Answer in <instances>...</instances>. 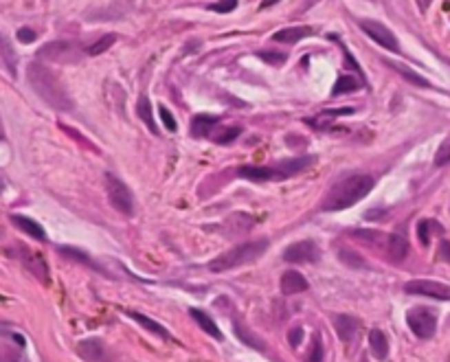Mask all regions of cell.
I'll return each instance as SVG.
<instances>
[{
    "label": "cell",
    "mask_w": 450,
    "mask_h": 362,
    "mask_svg": "<svg viewBox=\"0 0 450 362\" xmlns=\"http://www.w3.org/2000/svg\"><path fill=\"white\" fill-rule=\"evenodd\" d=\"M27 79L31 83V88L35 90V94H38L44 103H49L51 108H55V110H60V112L73 110V99H70L68 90L62 86L60 77H57L51 68H46L40 62H31L27 66Z\"/></svg>",
    "instance_id": "cell-1"
},
{
    "label": "cell",
    "mask_w": 450,
    "mask_h": 362,
    "mask_svg": "<svg viewBox=\"0 0 450 362\" xmlns=\"http://www.w3.org/2000/svg\"><path fill=\"white\" fill-rule=\"evenodd\" d=\"M374 185H376L374 178L367 176V174H354L349 178H342V180H338V183L325 193L321 209L323 211L349 209L356 202H360L367 196V193H371Z\"/></svg>",
    "instance_id": "cell-2"
},
{
    "label": "cell",
    "mask_w": 450,
    "mask_h": 362,
    "mask_svg": "<svg viewBox=\"0 0 450 362\" xmlns=\"http://www.w3.org/2000/svg\"><path fill=\"white\" fill-rule=\"evenodd\" d=\"M314 163H316L314 156H299V159H290L272 165H242L238 167V176L251 180V183H277V180L281 183V180H288L305 172Z\"/></svg>",
    "instance_id": "cell-3"
},
{
    "label": "cell",
    "mask_w": 450,
    "mask_h": 362,
    "mask_svg": "<svg viewBox=\"0 0 450 362\" xmlns=\"http://www.w3.org/2000/svg\"><path fill=\"white\" fill-rule=\"evenodd\" d=\"M270 241L268 239H253V241H246V244L235 246L227 252H222L213 261H209V270L211 272H227L233 268H240L244 263H251L255 259H259L268 250Z\"/></svg>",
    "instance_id": "cell-4"
},
{
    "label": "cell",
    "mask_w": 450,
    "mask_h": 362,
    "mask_svg": "<svg viewBox=\"0 0 450 362\" xmlns=\"http://www.w3.org/2000/svg\"><path fill=\"white\" fill-rule=\"evenodd\" d=\"M86 55H88L86 48H81L77 42H68V40L49 42L38 51L40 59H49V62H57V64H77Z\"/></svg>",
    "instance_id": "cell-5"
},
{
    "label": "cell",
    "mask_w": 450,
    "mask_h": 362,
    "mask_svg": "<svg viewBox=\"0 0 450 362\" xmlns=\"http://www.w3.org/2000/svg\"><path fill=\"white\" fill-rule=\"evenodd\" d=\"M103 185H105V193H108V200H110L112 207L121 215L132 217L134 215V196H132V191H130V187L121 178H116L114 174H105Z\"/></svg>",
    "instance_id": "cell-6"
},
{
    "label": "cell",
    "mask_w": 450,
    "mask_h": 362,
    "mask_svg": "<svg viewBox=\"0 0 450 362\" xmlns=\"http://www.w3.org/2000/svg\"><path fill=\"white\" fill-rule=\"evenodd\" d=\"M407 323L411 332L422 341H429L437 332V312L429 308H413L407 314Z\"/></svg>",
    "instance_id": "cell-7"
},
{
    "label": "cell",
    "mask_w": 450,
    "mask_h": 362,
    "mask_svg": "<svg viewBox=\"0 0 450 362\" xmlns=\"http://www.w3.org/2000/svg\"><path fill=\"white\" fill-rule=\"evenodd\" d=\"M318 257H321V250L312 239L297 241V244H290L283 250V261L288 263H314L318 261Z\"/></svg>",
    "instance_id": "cell-8"
},
{
    "label": "cell",
    "mask_w": 450,
    "mask_h": 362,
    "mask_svg": "<svg viewBox=\"0 0 450 362\" xmlns=\"http://www.w3.org/2000/svg\"><path fill=\"white\" fill-rule=\"evenodd\" d=\"M407 294H420V296H431L437 301H450V285L431 281V279H413L405 285Z\"/></svg>",
    "instance_id": "cell-9"
},
{
    "label": "cell",
    "mask_w": 450,
    "mask_h": 362,
    "mask_svg": "<svg viewBox=\"0 0 450 362\" xmlns=\"http://www.w3.org/2000/svg\"><path fill=\"white\" fill-rule=\"evenodd\" d=\"M360 29L369 35L374 42H378L380 46L389 48V51H393V53H400V44L396 40V35L391 33V29L385 27V24L376 22V20H360Z\"/></svg>",
    "instance_id": "cell-10"
},
{
    "label": "cell",
    "mask_w": 450,
    "mask_h": 362,
    "mask_svg": "<svg viewBox=\"0 0 450 362\" xmlns=\"http://www.w3.org/2000/svg\"><path fill=\"white\" fill-rule=\"evenodd\" d=\"M20 261L25 263V268L35 276V279H40L42 283H49L51 276H49V265H46L44 257L40 252H33L29 248H20Z\"/></svg>",
    "instance_id": "cell-11"
},
{
    "label": "cell",
    "mask_w": 450,
    "mask_h": 362,
    "mask_svg": "<svg viewBox=\"0 0 450 362\" xmlns=\"http://www.w3.org/2000/svg\"><path fill=\"white\" fill-rule=\"evenodd\" d=\"M77 354L86 362H108V349L103 347L99 338H86L77 343Z\"/></svg>",
    "instance_id": "cell-12"
},
{
    "label": "cell",
    "mask_w": 450,
    "mask_h": 362,
    "mask_svg": "<svg viewBox=\"0 0 450 362\" xmlns=\"http://www.w3.org/2000/svg\"><path fill=\"white\" fill-rule=\"evenodd\" d=\"M334 330L342 343H351V341H356V336L360 332V323H358V319L349 316V314H336Z\"/></svg>",
    "instance_id": "cell-13"
},
{
    "label": "cell",
    "mask_w": 450,
    "mask_h": 362,
    "mask_svg": "<svg viewBox=\"0 0 450 362\" xmlns=\"http://www.w3.org/2000/svg\"><path fill=\"white\" fill-rule=\"evenodd\" d=\"M385 255L389 257V261H393V263L405 261L407 255H409V241H407V237H405V235H400V233H391V235H387Z\"/></svg>",
    "instance_id": "cell-14"
},
{
    "label": "cell",
    "mask_w": 450,
    "mask_h": 362,
    "mask_svg": "<svg viewBox=\"0 0 450 362\" xmlns=\"http://www.w3.org/2000/svg\"><path fill=\"white\" fill-rule=\"evenodd\" d=\"M125 314H127V316L132 319V321H136V323H139V325H141V328H143V330H147L150 334L158 336V338H163V341H167V343H174V341H176V338H174V336H172V334H170L167 330H165L161 323H156V321H154V319L145 316V314H141V312H134V310H127Z\"/></svg>",
    "instance_id": "cell-15"
},
{
    "label": "cell",
    "mask_w": 450,
    "mask_h": 362,
    "mask_svg": "<svg viewBox=\"0 0 450 362\" xmlns=\"http://www.w3.org/2000/svg\"><path fill=\"white\" fill-rule=\"evenodd\" d=\"M307 288H310V283H307V279L299 270H286L281 274V292L286 296L305 292Z\"/></svg>",
    "instance_id": "cell-16"
},
{
    "label": "cell",
    "mask_w": 450,
    "mask_h": 362,
    "mask_svg": "<svg viewBox=\"0 0 450 362\" xmlns=\"http://www.w3.org/2000/svg\"><path fill=\"white\" fill-rule=\"evenodd\" d=\"M11 222H14V226H18L25 235H31L33 239H38V241H46V231L35 220H31V217L14 213V215H11Z\"/></svg>",
    "instance_id": "cell-17"
},
{
    "label": "cell",
    "mask_w": 450,
    "mask_h": 362,
    "mask_svg": "<svg viewBox=\"0 0 450 362\" xmlns=\"http://www.w3.org/2000/svg\"><path fill=\"white\" fill-rule=\"evenodd\" d=\"M189 316H192V319L200 325V330L207 332L211 338H216V341H222V332H220V328H218L216 321H213L207 312L198 310V308H192V310H189Z\"/></svg>",
    "instance_id": "cell-18"
},
{
    "label": "cell",
    "mask_w": 450,
    "mask_h": 362,
    "mask_svg": "<svg viewBox=\"0 0 450 362\" xmlns=\"http://www.w3.org/2000/svg\"><path fill=\"white\" fill-rule=\"evenodd\" d=\"M314 33V29L310 27H288V29H281L272 35L275 42H283V44H294V42H301L303 38H310Z\"/></svg>",
    "instance_id": "cell-19"
},
{
    "label": "cell",
    "mask_w": 450,
    "mask_h": 362,
    "mask_svg": "<svg viewBox=\"0 0 450 362\" xmlns=\"http://www.w3.org/2000/svg\"><path fill=\"white\" fill-rule=\"evenodd\" d=\"M218 117H213V114H196L192 119V134L196 139H203V137H209L211 134V130L218 125Z\"/></svg>",
    "instance_id": "cell-20"
},
{
    "label": "cell",
    "mask_w": 450,
    "mask_h": 362,
    "mask_svg": "<svg viewBox=\"0 0 450 362\" xmlns=\"http://www.w3.org/2000/svg\"><path fill=\"white\" fill-rule=\"evenodd\" d=\"M369 349H371V356L376 360H387L389 356V341L382 330H371L369 332Z\"/></svg>",
    "instance_id": "cell-21"
},
{
    "label": "cell",
    "mask_w": 450,
    "mask_h": 362,
    "mask_svg": "<svg viewBox=\"0 0 450 362\" xmlns=\"http://www.w3.org/2000/svg\"><path fill=\"white\" fill-rule=\"evenodd\" d=\"M365 86V81L354 77V75H340L334 83V88H331V97H340V94H349L354 90H360Z\"/></svg>",
    "instance_id": "cell-22"
},
{
    "label": "cell",
    "mask_w": 450,
    "mask_h": 362,
    "mask_svg": "<svg viewBox=\"0 0 450 362\" xmlns=\"http://www.w3.org/2000/svg\"><path fill=\"white\" fill-rule=\"evenodd\" d=\"M136 114L139 119L143 121V123L147 125V130L152 132V134H158V130H156V121H154V110H152V103L150 99L143 94V97H139V103H136Z\"/></svg>",
    "instance_id": "cell-23"
},
{
    "label": "cell",
    "mask_w": 450,
    "mask_h": 362,
    "mask_svg": "<svg viewBox=\"0 0 450 362\" xmlns=\"http://www.w3.org/2000/svg\"><path fill=\"white\" fill-rule=\"evenodd\" d=\"M387 64L393 68V70H398L402 77H405L407 81H411V83H416V86H422V88H431V83L426 81L420 72H416V70H411L409 66H405V64H398V62H391V59H387Z\"/></svg>",
    "instance_id": "cell-24"
},
{
    "label": "cell",
    "mask_w": 450,
    "mask_h": 362,
    "mask_svg": "<svg viewBox=\"0 0 450 362\" xmlns=\"http://www.w3.org/2000/svg\"><path fill=\"white\" fill-rule=\"evenodd\" d=\"M240 134H242V128H238V125H233V128H213L209 139L216 141L218 145H227V143L238 139Z\"/></svg>",
    "instance_id": "cell-25"
},
{
    "label": "cell",
    "mask_w": 450,
    "mask_h": 362,
    "mask_svg": "<svg viewBox=\"0 0 450 362\" xmlns=\"http://www.w3.org/2000/svg\"><path fill=\"white\" fill-rule=\"evenodd\" d=\"M235 328V334H238L240 338H242V343H246L248 347H253V349H257V352H266V343L259 338L257 334H253L251 330H246V328H242L240 323H235L233 325Z\"/></svg>",
    "instance_id": "cell-26"
},
{
    "label": "cell",
    "mask_w": 450,
    "mask_h": 362,
    "mask_svg": "<svg viewBox=\"0 0 450 362\" xmlns=\"http://www.w3.org/2000/svg\"><path fill=\"white\" fill-rule=\"evenodd\" d=\"M60 252L64 257H68V259H75V261H79V263H84V265H88V268H92V270H97V272H103L97 263H94L84 250H79V248H73V246H60Z\"/></svg>",
    "instance_id": "cell-27"
},
{
    "label": "cell",
    "mask_w": 450,
    "mask_h": 362,
    "mask_svg": "<svg viewBox=\"0 0 450 362\" xmlns=\"http://www.w3.org/2000/svg\"><path fill=\"white\" fill-rule=\"evenodd\" d=\"M431 231L442 233L444 228H442V224H437L435 220H422L418 224V239H420L422 246H429L431 244Z\"/></svg>",
    "instance_id": "cell-28"
},
{
    "label": "cell",
    "mask_w": 450,
    "mask_h": 362,
    "mask_svg": "<svg viewBox=\"0 0 450 362\" xmlns=\"http://www.w3.org/2000/svg\"><path fill=\"white\" fill-rule=\"evenodd\" d=\"M114 42H116V33H105L103 38H99L97 42H92V44L86 48V53L92 55V57H94V55H101L103 51H108V48H110Z\"/></svg>",
    "instance_id": "cell-29"
},
{
    "label": "cell",
    "mask_w": 450,
    "mask_h": 362,
    "mask_svg": "<svg viewBox=\"0 0 450 362\" xmlns=\"http://www.w3.org/2000/svg\"><path fill=\"white\" fill-rule=\"evenodd\" d=\"M0 55L5 57L3 62L7 64L11 75H16V53H14V48L9 46V40H5L3 35H0Z\"/></svg>",
    "instance_id": "cell-30"
},
{
    "label": "cell",
    "mask_w": 450,
    "mask_h": 362,
    "mask_svg": "<svg viewBox=\"0 0 450 362\" xmlns=\"http://www.w3.org/2000/svg\"><path fill=\"white\" fill-rule=\"evenodd\" d=\"M22 347H11V345H0V362H29L25 354L20 352Z\"/></svg>",
    "instance_id": "cell-31"
},
{
    "label": "cell",
    "mask_w": 450,
    "mask_h": 362,
    "mask_svg": "<svg viewBox=\"0 0 450 362\" xmlns=\"http://www.w3.org/2000/svg\"><path fill=\"white\" fill-rule=\"evenodd\" d=\"M340 259H342V263H347L349 268H356V270H365L367 268V261L358 255V252H354V250H347V248H342L340 252Z\"/></svg>",
    "instance_id": "cell-32"
},
{
    "label": "cell",
    "mask_w": 450,
    "mask_h": 362,
    "mask_svg": "<svg viewBox=\"0 0 450 362\" xmlns=\"http://www.w3.org/2000/svg\"><path fill=\"white\" fill-rule=\"evenodd\" d=\"M323 356H325V352H323V341H321V336H314V345H312V349H310V354H307V360L305 362H323Z\"/></svg>",
    "instance_id": "cell-33"
},
{
    "label": "cell",
    "mask_w": 450,
    "mask_h": 362,
    "mask_svg": "<svg viewBox=\"0 0 450 362\" xmlns=\"http://www.w3.org/2000/svg\"><path fill=\"white\" fill-rule=\"evenodd\" d=\"M158 114H161L163 123H165V130H170V132H176V130H178V123H176L174 114L167 110V108H165V105H158Z\"/></svg>",
    "instance_id": "cell-34"
},
{
    "label": "cell",
    "mask_w": 450,
    "mask_h": 362,
    "mask_svg": "<svg viewBox=\"0 0 450 362\" xmlns=\"http://www.w3.org/2000/svg\"><path fill=\"white\" fill-rule=\"evenodd\" d=\"M235 7H238V0H218V3L209 5V9L216 11V14H229Z\"/></svg>",
    "instance_id": "cell-35"
},
{
    "label": "cell",
    "mask_w": 450,
    "mask_h": 362,
    "mask_svg": "<svg viewBox=\"0 0 450 362\" xmlns=\"http://www.w3.org/2000/svg\"><path fill=\"white\" fill-rule=\"evenodd\" d=\"M448 163H450V141L442 143V148L437 150V154H435V165L437 167H444Z\"/></svg>",
    "instance_id": "cell-36"
},
{
    "label": "cell",
    "mask_w": 450,
    "mask_h": 362,
    "mask_svg": "<svg viewBox=\"0 0 450 362\" xmlns=\"http://www.w3.org/2000/svg\"><path fill=\"white\" fill-rule=\"evenodd\" d=\"M35 31L33 29H29V27H22V29H18V40L20 42H25V44H29V42H35Z\"/></svg>",
    "instance_id": "cell-37"
},
{
    "label": "cell",
    "mask_w": 450,
    "mask_h": 362,
    "mask_svg": "<svg viewBox=\"0 0 450 362\" xmlns=\"http://www.w3.org/2000/svg\"><path fill=\"white\" fill-rule=\"evenodd\" d=\"M259 57L266 59V62H270V64H283V59H286V55H281V53H268V51H262V53H259Z\"/></svg>",
    "instance_id": "cell-38"
},
{
    "label": "cell",
    "mask_w": 450,
    "mask_h": 362,
    "mask_svg": "<svg viewBox=\"0 0 450 362\" xmlns=\"http://www.w3.org/2000/svg\"><path fill=\"white\" fill-rule=\"evenodd\" d=\"M288 338H290V345H292V347L301 345V338H303V328H292V330H290V334H288Z\"/></svg>",
    "instance_id": "cell-39"
},
{
    "label": "cell",
    "mask_w": 450,
    "mask_h": 362,
    "mask_svg": "<svg viewBox=\"0 0 450 362\" xmlns=\"http://www.w3.org/2000/svg\"><path fill=\"white\" fill-rule=\"evenodd\" d=\"M440 257L450 263V239H444L440 244Z\"/></svg>",
    "instance_id": "cell-40"
},
{
    "label": "cell",
    "mask_w": 450,
    "mask_h": 362,
    "mask_svg": "<svg viewBox=\"0 0 450 362\" xmlns=\"http://www.w3.org/2000/svg\"><path fill=\"white\" fill-rule=\"evenodd\" d=\"M279 0H262V5H259V9H268V7H272V5H277Z\"/></svg>",
    "instance_id": "cell-41"
},
{
    "label": "cell",
    "mask_w": 450,
    "mask_h": 362,
    "mask_svg": "<svg viewBox=\"0 0 450 362\" xmlns=\"http://www.w3.org/2000/svg\"><path fill=\"white\" fill-rule=\"evenodd\" d=\"M431 3H433V0H418V5H420V9H422V11L429 9V7H431Z\"/></svg>",
    "instance_id": "cell-42"
},
{
    "label": "cell",
    "mask_w": 450,
    "mask_h": 362,
    "mask_svg": "<svg viewBox=\"0 0 450 362\" xmlns=\"http://www.w3.org/2000/svg\"><path fill=\"white\" fill-rule=\"evenodd\" d=\"M3 189H5V183H3V180H0V193H3Z\"/></svg>",
    "instance_id": "cell-43"
},
{
    "label": "cell",
    "mask_w": 450,
    "mask_h": 362,
    "mask_svg": "<svg viewBox=\"0 0 450 362\" xmlns=\"http://www.w3.org/2000/svg\"><path fill=\"white\" fill-rule=\"evenodd\" d=\"M0 139H3V128H0Z\"/></svg>",
    "instance_id": "cell-44"
},
{
    "label": "cell",
    "mask_w": 450,
    "mask_h": 362,
    "mask_svg": "<svg viewBox=\"0 0 450 362\" xmlns=\"http://www.w3.org/2000/svg\"><path fill=\"white\" fill-rule=\"evenodd\" d=\"M0 301H3V296H0Z\"/></svg>",
    "instance_id": "cell-45"
}]
</instances>
